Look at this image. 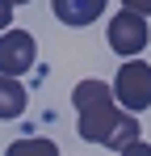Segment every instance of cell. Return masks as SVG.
I'll list each match as a JSON object with an SVG mask.
<instances>
[{
	"label": "cell",
	"mask_w": 151,
	"mask_h": 156,
	"mask_svg": "<svg viewBox=\"0 0 151 156\" xmlns=\"http://www.w3.org/2000/svg\"><path fill=\"white\" fill-rule=\"evenodd\" d=\"M118 156H151V144H147V139H139V144H130V148H122Z\"/></svg>",
	"instance_id": "8"
},
{
	"label": "cell",
	"mask_w": 151,
	"mask_h": 156,
	"mask_svg": "<svg viewBox=\"0 0 151 156\" xmlns=\"http://www.w3.org/2000/svg\"><path fill=\"white\" fill-rule=\"evenodd\" d=\"M72 105H76V131L84 144H105L113 152H122L130 144H139V118L118 110L113 89L105 80H80L72 89Z\"/></svg>",
	"instance_id": "1"
},
{
	"label": "cell",
	"mask_w": 151,
	"mask_h": 156,
	"mask_svg": "<svg viewBox=\"0 0 151 156\" xmlns=\"http://www.w3.org/2000/svg\"><path fill=\"white\" fill-rule=\"evenodd\" d=\"M4 156H59V144L42 135H25V139H13Z\"/></svg>",
	"instance_id": "7"
},
{
	"label": "cell",
	"mask_w": 151,
	"mask_h": 156,
	"mask_svg": "<svg viewBox=\"0 0 151 156\" xmlns=\"http://www.w3.org/2000/svg\"><path fill=\"white\" fill-rule=\"evenodd\" d=\"M25 105H29L25 84H21V80L0 76V122H4V118H21V114H25Z\"/></svg>",
	"instance_id": "6"
},
{
	"label": "cell",
	"mask_w": 151,
	"mask_h": 156,
	"mask_svg": "<svg viewBox=\"0 0 151 156\" xmlns=\"http://www.w3.org/2000/svg\"><path fill=\"white\" fill-rule=\"evenodd\" d=\"M126 9L139 13V17H151V0H126Z\"/></svg>",
	"instance_id": "10"
},
{
	"label": "cell",
	"mask_w": 151,
	"mask_h": 156,
	"mask_svg": "<svg viewBox=\"0 0 151 156\" xmlns=\"http://www.w3.org/2000/svg\"><path fill=\"white\" fill-rule=\"evenodd\" d=\"M50 9H55V17L63 26L84 30V26H92L101 13H105V0H50Z\"/></svg>",
	"instance_id": "5"
},
{
	"label": "cell",
	"mask_w": 151,
	"mask_h": 156,
	"mask_svg": "<svg viewBox=\"0 0 151 156\" xmlns=\"http://www.w3.org/2000/svg\"><path fill=\"white\" fill-rule=\"evenodd\" d=\"M34 63H38L34 34H29V30H4V34H0V76L21 80Z\"/></svg>",
	"instance_id": "4"
},
{
	"label": "cell",
	"mask_w": 151,
	"mask_h": 156,
	"mask_svg": "<svg viewBox=\"0 0 151 156\" xmlns=\"http://www.w3.org/2000/svg\"><path fill=\"white\" fill-rule=\"evenodd\" d=\"M105 38H109V51L122 55V59H139V55L147 51L151 42V30H147V17H139V13H113L109 17V26H105Z\"/></svg>",
	"instance_id": "3"
},
{
	"label": "cell",
	"mask_w": 151,
	"mask_h": 156,
	"mask_svg": "<svg viewBox=\"0 0 151 156\" xmlns=\"http://www.w3.org/2000/svg\"><path fill=\"white\" fill-rule=\"evenodd\" d=\"M113 101H118V110H126V114H143L151 105V63L147 59H126L122 68H118V76H113Z\"/></svg>",
	"instance_id": "2"
},
{
	"label": "cell",
	"mask_w": 151,
	"mask_h": 156,
	"mask_svg": "<svg viewBox=\"0 0 151 156\" xmlns=\"http://www.w3.org/2000/svg\"><path fill=\"white\" fill-rule=\"evenodd\" d=\"M8 26H13V4H8V0H0V34H4Z\"/></svg>",
	"instance_id": "9"
},
{
	"label": "cell",
	"mask_w": 151,
	"mask_h": 156,
	"mask_svg": "<svg viewBox=\"0 0 151 156\" xmlns=\"http://www.w3.org/2000/svg\"><path fill=\"white\" fill-rule=\"evenodd\" d=\"M8 4H13V9H17V4H29V0H8Z\"/></svg>",
	"instance_id": "11"
}]
</instances>
